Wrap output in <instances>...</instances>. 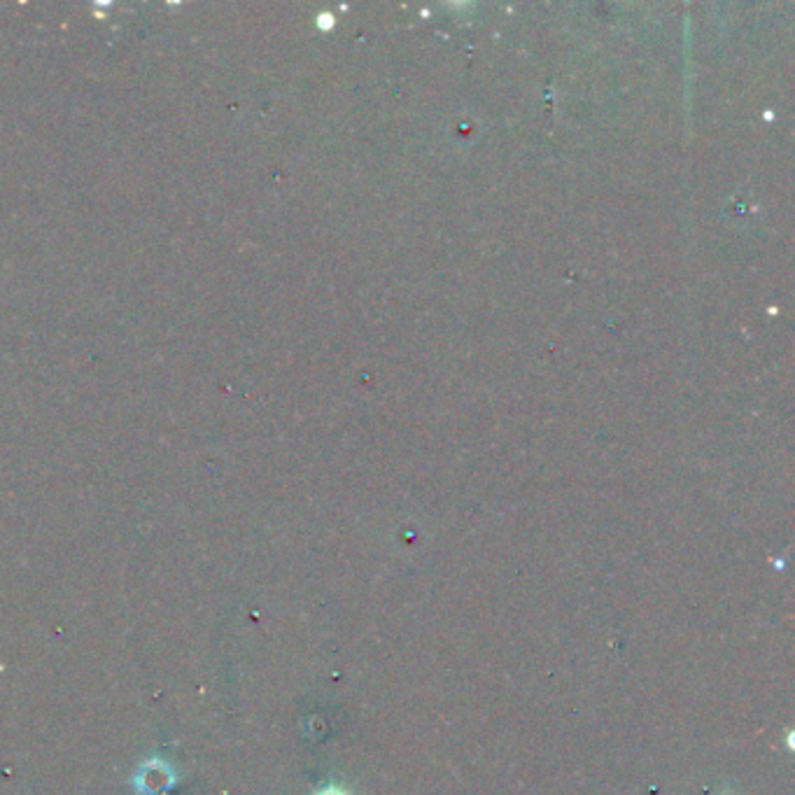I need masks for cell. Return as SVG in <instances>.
Segmentation results:
<instances>
[{
	"mask_svg": "<svg viewBox=\"0 0 795 795\" xmlns=\"http://www.w3.org/2000/svg\"><path fill=\"white\" fill-rule=\"evenodd\" d=\"M133 784H136V789L143 791L145 795H164V791L173 786L171 765L164 761H147L140 765Z\"/></svg>",
	"mask_w": 795,
	"mask_h": 795,
	"instance_id": "obj_1",
	"label": "cell"
},
{
	"mask_svg": "<svg viewBox=\"0 0 795 795\" xmlns=\"http://www.w3.org/2000/svg\"><path fill=\"white\" fill-rule=\"evenodd\" d=\"M318 795H348L346 791H339V789H327V791H322V793H318Z\"/></svg>",
	"mask_w": 795,
	"mask_h": 795,
	"instance_id": "obj_2",
	"label": "cell"
}]
</instances>
